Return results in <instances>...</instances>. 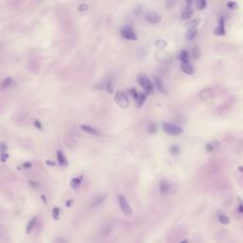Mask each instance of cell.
<instances>
[{"mask_svg":"<svg viewBox=\"0 0 243 243\" xmlns=\"http://www.w3.org/2000/svg\"><path fill=\"white\" fill-rule=\"evenodd\" d=\"M138 83L142 89L145 90L146 94H152L154 91V87L152 82L148 79L146 75H141L138 77Z\"/></svg>","mask_w":243,"mask_h":243,"instance_id":"6da1fadb","label":"cell"},{"mask_svg":"<svg viewBox=\"0 0 243 243\" xmlns=\"http://www.w3.org/2000/svg\"><path fill=\"white\" fill-rule=\"evenodd\" d=\"M162 126L163 131L169 135H174V136L180 135L182 133V131H183L181 127L176 126L174 124H171V123H162Z\"/></svg>","mask_w":243,"mask_h":243,"instance_id":"7a4b0ae2","label":"cell"},{"mask_svg":"<svg viewBox=\"0 0 243 243\" xmlns=\"http://www.w3.org/2000/svg\"><path fill=\"white\" fill-rule=\"evenodd\" d=\"M118 201H119V205H120L121 210L123 211V213L124 215H127V217H129V215H132L133 211H132L131 206L129 205V203L127 202L126 199L123 195L118 196Z\"/></svg>","mask_w":243,"mask_h":243,"instance_id":"3957f363","label":"cell"},{"mask_svg":"<svg viewBox=\"0 0 243 243\" xmlns=\"http://www.w3.org/2000/svg\"><path fill=\"white\" fill-rule=\"evenodd\" d=\"M115 101L118 105H119L121 107L126 108L127 106L129 105V100L127 98V96L126 95V93L121 90H118L116 93H115Z\"/></svg>","mask_w":243,"mask_h":243,"instance_id":"277c9868","label":"cell"},{"mask_svg":"<svg viewBox=\"0 0 243 243\" xmlns=\"http://www.w3.org/2000/svg\"><path fill=\"white\" fill-rule=\"evenodd\" d=\"M121 34L124 39H127V40H137V35L135 34L133 29L129 26L123 27L121 29Z\"/></svg>","mask_w":243,"mask_h":243,"instance_id":"5b68a950","label":"cell"},{"mask_svg":"<svg viewBox=\"0 0 243 243\" xmlns=\"http://www.w3.org/2000/svg\"><path fill=\"white\" fill-rule=\"evenodd\" d=\"M144 20L150 24H158L160 21V16L156 13H147L144 15Z\"/></svg>","mask_w":243,"mask_h":243,"instance_id":"8992f818","label":"cell"},{"mask_svg":"<svg viewBox=\"0 0 243 243\" xmlns=\"http://www.w3.org/2000/svg\"><path fill=\"white\" fill-rule=\"evenodd\" d=\"M214 33L215 35H224L225 34V28H224V18L223 17L220 18L217 27L215 29Z\"/></svg>","mask_w":243,"mask_h":243,"instance_id":"52a82bcc","label":"cell"},{"mask_svg":"<svg viewBox=\"0 0 243 243\" xmlns=\"http://www.w3.org/2000/svg\"><path fill=\"white\" fill-rule=\"evenodd\" d=\"M181 68L184 73H186L188 75H192L194 73V68L189 62L188 63H181Z\"/></svg>","mask_w":243,"mask_h":243,"instance_id":"ba28073f","label":"cell"},{"mask_svg":"<svg viewBox=\"0 0 243 243\" xmlns=\"http://www.w3.org/2000/svg\"><path fill=\"white\" fill-rule=\"evenodd\" d=\"M199 97L203 101H207L209 99H212L213 97V91L211 89H205L199 92Z\"/></svg>","mask_w":243,"mask_h":243,"instance_id":"9c48e42d","label":"cell"},{"mask_svg":"<svg viewBox=\"0 0 243 243\" xmlns=\"http://www.w3.org/2000/svg\"><path fill=\"white\" fill-rule=\"evenodd\" d=\"M220 146V142L214 141V142H209V144H206L205 145V149H206V151H208V152H213V151H215V149H218Z\"/></svg>","mask_w":243,"mask_h":243,"instance_id":"30bf717a","label":"cell"},{"mask_svg":"<svg viewBox=\"0 0 243 243\" xmlns=\"http://www.w3.org/2000/svg\"><path fill=\"white\" fill-rule=\"evenodd\" d=\"M80 128L82 130H84L85 132L89 133V134H91V135H98L99 132L97 131V130L94 128V127H91L89 126H87V124H81L80 126Z\"/></svg>","mask_w":243,"mask_h":243,"instance_id":"8fae6325","label":"cell"},{"mask_svg":"<svg viewBox=\"0 0 243 243\" xmlns=\"http://www.w3.org/2000/svg\"><path fill=\"white\" fill-rule=\"evenodd\" d=\"M105 199V195H99V196H96L94 199H92V201H91V207H96V206L100 205L101 203L104 201Z\"/></svg>","mask_w":243,"mask_h":243,"instance_id":"7c38bea8","label":"cell"},{"mask_svg":"<svg viewBox=\"0 0 243 243\" xmlns=\"http://www.w3.org/2000/svg\"><path fill=\"white\" fill-rule=\"evenodd\" d=\"M199 22H200V19H199V18L192 19V20H190L188 23L185 24V28L187 29V30H192V29H197V25H199Z\"/></svg>","mask_w":243,"mask_h":243,"instance_id":"4fadbf2b","label":"cell"},{"mask_svg":"<svg viewBox=\"0 0 243 243\" xmlns=\"http://www.w3.org/2000/svg\"><path fill=\"white\" fill-rule=\"evenodd\" d=\"M154 80H155V84H156L157 89H159L162 93L166 94L165 89H164V87H163V84H162V79H160V77H157V76H155V77H154Z\"/></svg>","mask_w":243,"mask_h":243,"instance_id":"5bb4252c","label":"cell"},{"mask_svg":"<svg viewBox=\"0 0 243 243\" xmlns=\"http://www.w3.org/2000/svg\"><path fill=\"white\" fill-rule=\"evenodd\" d=\"M36 217H32V218H30V221L28 222V224H27V228H26V233L28 234H30L32 232V230L34 229V227H35V225H36Z\"/></svg>","mask_w":243,"mask_h":243,"instance_id":"9a60e30c","label":"cell"},{"mask_svg":"<svg viewBox=\"0 0 243 243\" xmlns=\"http://www.w3.org/2000/svg\"><path fill=\"white\" fill-rule=\"evenodd\" d=\"M57 160H58V162L61 165H64V166L68 165V162H66L65 155H64V153L61 150L57 151Z\"/></svg>","mask_w":243,"mask_h":243,"instance_id":"2e32d148","label":"cell"},{"mask_svg":"<svg viewBox=\"0 0 243 243\" xmlns=\"http://www.w3.org/2000/svg\"><path fill=\"white\" fill-rule=\"evenodd\" d=\"M193 15V10L192 9H185V10L181 13V20H188L190 19L191 16Z\"/></svg>","mask_w":243,"mask_h":243,"instance_id":"e0dca14e","label":"cell"},{"mask_svg":"<svg viewBox=\"0 0 243 243\" xmlns=\"http://www.w3.org/2000/svg\"><path fill=\"white\" fill-rule=\"evenodd\" d=\"M197 29L189 30H187L186 34H185V38H186V40H188V41L193 40V39L197 36Z\"/></svg>","mask_w":243,"mask_h":243,"instance_id":"ac0fdd59","label":"cell"},{"mask_svg":"<svg viewBox=\"0 0 243 243\" xmlns=\"http://www.w3.org/2000/svg\"><path fill=\"white\" fill-rule=\"evenodd\" d=\"M179 59L181 61V63H188L189 62V54H188L187 50H181L179 55Z\"/></svg>","mask_w":243,"mask_h":243,"instance_id":"d6986e66","label":"cell"},{"mask_svg":"<svg viewBox=\"0 0 243 243\" xmlns=\"http://www.w3.org/2000/svg\"><path fill=\"white\" fill-rule=\"evenodd\" d=\"M82 179L83 177H80V178H73L70 181V186L72 189H77L79 188V186L81 185V182H82Z\"/></svg>","mask_w":243,"mask_h":243,"instance_id":"ffe728a7","label":"cell"},{"mask_svg":"<svg viewBox=\"0 0 243 243\" xmlns=\"http://www.w3.org/2000/svg\"><path fill=\"white\" fill-rule=\"evenodd\" d=\"M218 220L221 224H224V225H227V224L230 223V218L227 217L225 214H220L218 215Z\"/></svg>","mask_w":243,"mask_h":243,"instance_id":"44dd1931","label":"cell"},{"mask_svg":"<svg viewBox=\"0 0 243 243\" xmlns=\"http://www.w3.org/2000/svg\"><path fill=\"white\" fill-rule=\"evenodd\" d=\"M11 84H13V79L11 77H6L2 82L1 87H2V89H7V87H10Z\"/></svg>","mask_w":243,"mask_h":243,"instance_id":"7402d4cb","label":"cell"},{"mask_svg":"<svg viewBox=\"0 0 243 243\" xmlns=\"http://www.w3.org/2000/svg\"><path fill=\"white\" fill-rule=\"evenodd\" d=\"M200 53H201V51H200V48L199 47H197V46H196L195 48H193L192 50V55L195 59H199L200 57Z\"/></svg>","mask_w":243,"mask_h":243,"instance_id":"603a6c76","label":"cell"},{"mask_svg":"<svg viewBox=\"0 0 243 243\" xmlns=\"http://www.w3.org/2000/svg\"><path fill=\"white\" fill-rule=\"evenodd\" d=\"M60 217V208L59 207H54L52 209V217L54 220H58Z\"/></svg>","mask_w":243,"mask_h":243,"instance_id":"cb8c5ba5","label":"cell"},{"mask_svg":"<svg viewBox=\"0 0 243 243\" xmlns=\"http://www.w3.org/2000/svg\"><path fill=\"white\" fill-rule=\"evenodd\" d=\"M207 6V1L206 0H199L197 2V7L199 9V10H204Z\"/></svg>","mask_w":243,"mask_h":243,"instance_id":"d4e9b609","label":"cell"},{"mask_svg":"<svg viewBox=\"0 0 243 243\" xmlns=\"http://www.w3.org/2000/svg\"><path fill=\"white\" fill-rule=\"evenodd\" d=\"M168 189H169L168 182H166V181L160 182V191H162V193H165L166 191H168Z\"/></svg>","mask_w":243,"mask_h":243,"instance_id":"484cf974","label":"cell"},{"mask_svg":"<svg viewBox=\"0 0 243 243\" xmlns=\"http://www.w3.org/2000/svg\"><path fill=\"white\" fill-rule=\"evenodd\" d=\"M156 46L158 48H164L166 47V42L164 40H162V39H159V40L156 41Z\"/></svg>","mask_w":243,"mask_h":243,"instance_id":"4316f807","label":"cell"},{"mask_svg":"<svg viewBox=\"0 0 243 243\" xmlns=\"http://www.w3.org/2000/svg\"><path fill=\"white\" fill-rule=\"evenodd\" d=\"M128 92H129V94H130V95H131V96L133 97V98H134V99L136 100V101H137V100L139 99V97H140V94H139L138 92H137V90H136V89H134V87H132V89H130L128 90Z\"/></svg>","mask_w":243,"mask_h":243,"instance_id":"83f0119b","label":"cell"},{"mask_svg":"<svg viewBox=\"0 0 243 243\" xmlns=\"http://www.w3.org/2000/svg\"><path fill=\"white\" fill-rule=\"evenodd\" d=\"M226 6L228 9H230V10H236V9H238V4H236L235 1H228L226 3Z\"/></svg>","mask_w":243,"mask_h":243,"instance_id":"f1b7e54d","label":"cell"},{"mask_svg":"<svg viewBox=\"0 0 243 243\" xmlns=\"http://www.w3.org/2000/svg\"><path fill=\"white\" fill-rule=\"evenodd\" d=\"M145 99H146V95H144V94H140L139 99L137 100V104H138V105L141 106L144 105V103L145 102Z\"/></svg>","mask_w":243,"mask_h":243,"instance_id":"f546056e","label":"cell"},{"mask_svg":"<svg viewBox=\"0 0 243 243\" xmlns=\"http://www.w3.org/2000/svg\"><path fill=\"white\" fill-rule=\"evenodd\" d=\"M169 150H170V153L172 155H178L180 153V147H179L178 145H172Z\"/></svg>","mask_w":243,"mask_h":243,"instance_id":"4dcf8cb0","label":"cell"},{"mask_svg":"<svg viewBox=\"0 0 243 243\" xmlns=\"http://www.w3.org/2000/svg\"><path fill=\"white\" fill-rule=\"evenodd\" d=\"M87 9H89V6H87L86 3H82V4H80L78 6V11H81V13H83V11H86Z\"/></svg>","mask_w":243,"mask_h":243,"instance_id":"1f68e13d","label":"cell"},{"mask_svg":"<svg viewBox=\"0 0 243 243\" xmlns=\"http://www.w3.org/2000/svg\"><path fill=\"white\" fill-rule=\"evenodd\" d=\"M157 131V126L155 124H150L148 126V132L149 133H155Z\"/></svg>","mask_w":243,"mask_h":243,"instance_id":"d6a6232c","label":"cell"},{"mask_svg":"<svg viewBox=\"0 0 243 243\" xmlns=\"http://www.w3.org/2000/svg\"><path fill=\"white\" fill-rule=\"evenodd\" d=\"M1 154H5L6 152H7V145L5 144V142H1Z\"/></svg>","mask_w":243,"mask_h":243,"instance_id":"836d02e7","label":"cell"},{"mask_svg":"<svg viewBox=\"0 0 243 243\" xmlns=\"http://www.w3.org/2000/svg\"><path fill=\"white\" fill-rule=\"evenodd\" d=\"M9 154L8 153H5V154H1V162H5L6 160L9 159Z\"/></svg>","mask_w":243,"mask_h":243,"instance_id":"e575fe53","label":"cell"},{"mask_svg":"<svg viewBox=\"0 0 243 243\" xmlns=\"http://www.w3.org/2000/svg\"><path fill=\"white\" fill-rule=\"evenodd\" d=\"M32 166V162H24L23 163V165H22V167L24 169H29V168H30V167Z\"/></svg>","mask_w":243,"mask_h":243,"instance_id":"d590c367","label":"cell"},{"mask_svg":"<svg viewBox=\"0 0 243 243\" xmlns=\"http://www.w3.org/2000/svg\"><path fill=\"white\" fill-rule=\"evenodd\" d=\"M106 90H107L109 93H113V89H112V84L111 83L106 84Z\"/></svg>","mask_w":243,"mask_h":243,"instance_id":"8d00e7d4","label":"cell"},{"mask_svg":"<svg viewBox=\"0 0 243 243\" xmlns=\"http://www.w3.org/2000/svg\"><path fill=\"white\" fill-rule=\"evenodd\" d=\"M34 126L37 127L38 129H42V124H41V123H40V121L36 120V121H34Z\"/></svg>","mask_w":243,"mask_h":243,"instance_id":"74e56055","label":"cell"},{"mask_svg":"<svg viewBox=\"0 0 243 243\" xmlns=\"http://www.w3.org/2000/svg\"><path fill=\"white\" fill-rule=\"evenodd\" d=\"M193 1H191V0H188V1H186V7H185V9H190L191 5H192Z\"/></svg>","mask_w":243,"mask_h":243,"instance_id":"f35d334b","label":"cell"},{"mask_svg":"<svg viewBox=\"0 0 243 243\" xmlns=\"http://www.w3.org/2000/svg\"><path fill=\"white\" fill-rule=\"evenodd\" d=\"M238 212L243 214V203H240V204L238 205Z\"/></svg>","mask_w":243,"mask_h":243,"instance_id":"ab89813d","label":"cell"},{"mask_svg":"<svg viewBox=\"0 0 243 243\" xmlns=\"http://www.w3.org/2000/svg\"><path fill=\"white\" fill-rule=\"evenodd\" d=\"M71 203H72V199H69L66 202V207H69V206H71Z\"/></svg>","mask_w":243,"mask_h":243,"instance_id":"60d3db41","label":"cell"},{"mask_svg":"<svg viewBox=\"0 0 243 243\" xmlns=\"http://www.w3.org/2000/svg\"><path fill=\"white\" fill-rule=\"evenodd\" d=\"M238 171L243 173V166H238Z\"/></svg>","mask_w":243,"mask_h":243,"instance_id":"b9f144b4","label":"cell"},{"mask_svg":"<svg viewBox=\"0 0 243 243\" xmlns=\"http://www.w3.org/2000/svg\"><path fill=\"white\" fill-rule=\"evenodd\" d=\"M41 197H42V199L44 200V202H45V203H47V200H46V199H45V196H44V195H42V196H41Z\"/></svg>","mask_w":243,"mask_h":243,"instance_id":"7bdbcfd3","label":"cell"},{"mask_svg":"<svg viewBox=\"0 0 243 243\" xmlns=\"http://www.w3.org/2000/svg\"><path fill=\"white\" fill-rule=\"evenodd\" d=\"M48 164H50V165H55V163L54 162H47Z\"/></svg>","mask_w":243,"mask_h":243,"instance_id":"ee69618b","label":"cell"},{"mask_svg":"<svg viewBox=\"0 0 243 243\" xmlns=\"http://www.w3.org/2000/svg\"><path fill=\"white\" fill-rule=\"evenodd\" d=\"M181 243H188V240H187V239H184V240H182Z\"/></svg>","mask_w":243,"mask_h":243,"instance_id":"f6af8a7d","label":"cell"}]
</instances>
